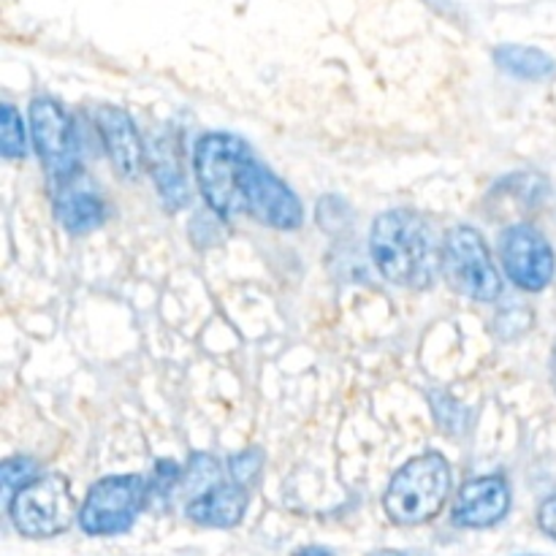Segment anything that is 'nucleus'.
<instances>
[{"mask_svg": "<svg viewBox=\"0 0 556 556\" xmlns=\"http://www.w3.org/2000/svg\"><path fill=\"white\" fill-rule=\"evenodd\" d=\"M150 172L152 179H155L163 204H166L168 210H182L190 201V190L188 182H185L182 166H179V150L168 136H161V139H155V144H152Z\"/></svg>", "mask_w": 556, "mask_h": 556, "instance_id": "obj_14", "label": "nucleus"}, {"mask_svg": "<svg viewBox=\"0 0 556 556\" xmlns=\"http://www.w3.org/2000/svg\"><path fill=\"white\" fill-rule=\"evenodd\" d=\"M443 271L451 286L476 302H494L503 293V277L489 244L476 228L454 226L443 239Z\"/></svg>", "mask_w": 556, "mask_h": 556, "instance_id": "obj_6", "label": "nucleus"}, {"mask_svg": "<svg viewBox=\"0 0 556 556\" xmlns=\"http://www.w3.org/2000/svg\"><path fill=\"white\" fill-rule=\"evenodd\" d=\"M30 134L52 188L79 172L74 125L54 98H36L30 103Z\"/></svg>", "mask_w": 556, "mask_h": 556, "instance_id": "obj_7", "label": "nucleus"}, {"mask_svg": "<svg viewBox=\"0 0 556 556\" xmlns=\"http://www.w3.org/2000/svg\"><path fill=\"white\" fill-rule=\"evenodd\" d=\"M54 199V215L58 223L71 233H90L103 226L109 217L106 201L101 199L96 188L85 179V174L76 172L65 182L52 188Z\"/></svg>", "mask_w": 556, "mask_h": 556, "instance_id": "obj_12", "label": "nucleus"}, {"mask_svg": "<svg viewBox=\"0 0 556 556\" xmlns=\"http://www.w3.org/2000/svg\"><path fill=\"white\" fill-rule=\"evenodd\" d=\"M9 516L16 532L33 541L63 535L76 516L68 478L60 472H41L9 497Z\"/></svg>", "mask_w": 556, "mask_h": 556, "instance_id": "obj_4", "label": "nucleus"}, {"mask_svg": "<svg viewBox=\"0 0 556 556\" xmlns=\"http://www.w3.org/2000/svg\"><path fill=\"white\" fill-rule=\"evenodd\" d=\"M451 494V465L438 451L405 462L386 489L383 508L394 525L418 527L443 510Z\"/></svg>", "mask_w": 556, "mask_h": 556, "instance_id": "obj_2", "label": "nucleus"}, {"mask_svg": "<svg viewBox=\"0 0 556 556\" xmlns=\"http://www.w3.org/2000/svg\"><path fill=\"white\" fill-rule=\"evenodd\" d=\"M538 525H541V530L546 532L548 538L556 541V494L541 505V510H538Z\"/></svg>", "mask_w": 556, "mask_h": 556, "instance_id": "obj_21", "label": "nucleus"}, {"mask_svg": "<svg viewBox=\"0 0 556 556\" xmlns=\"http://www.w3.org/2000/svg\"><path fill=\"white\" fill-rule=\"evenodd\" d=\"M369 253L389 282L421 291L443 269V248L434 239L427 217L410 210H389L375 217Z\"/></svg>", "mask_w": 556, "mask_h": 556, "instance_id": "obj_1", "label": "nucleus"}, {"mask_svg": "<svg viewBox=\"0 0 556 556\" xmlns=\"http://www.w3.org/2000/svg\"><path fill=\"white\" fill-rule=\"evenodd\" d=\"M41 476V467H38L36 459L30 456H14V459H5L0 465V483H3L5 500L14 492H20L25 483H30L33 478Z\"/></svg>", "mask_w": 556, "mask_h": 556, "instance_id": "obj_17", "label": "nucleus"}, {"mask_svg": "<svg viewBox=\"0 0 556 556\" xmlns=\"http://www.w3.org/2000/svg\"><path fill=\"white\" fill-rule=\"evenodd\" d=\"M429 402H432V416L438 418V424L445 429V432L451 434L462 432V427H465V407H462L459 402L451 400V396L443 394V391L429 394Z\"/></svg>", "mask_w": 556, "mask_h": 556, "instance_id": "obj_18", "label": "nucleus"}, {"mask_svg": "<svg viewBox=\"0 0 556 556\" xmlns=\"http://www.w3.org/2000/svg\"><path fill=\"white\" fill-rule=\"evenodd\" d=\"M261 467H264V454L258 448H248L242 454L231 456L228 459V472H231V481L242 483V486H253L261 476Z\"/></svg>", "mask_w": 556, "mask_h": 556, "instance_id": "obj_19", "label": "nucleus"}, {"mask_svg": "<svg viewBox=\"0 0 556 556\" xmlns=\"http://www.w3.org/2000/svg\"><path fill=\"white\" fill-rule=\"evenodd\" d=\"M150 500V483L141 476H106L87 492L79 527L92 538L123 535L136 525Z\"/></svg>", "mask_w": 556, "mask_h": 556, "instance_id": "obj_5", "label": "nucleus"}, {"mask_svg": "<svg viewBox=\"0 0 556 556\" xmlns=\"http://www.w3.org/2000/svg\"><path fill=\"white\" fill-rule=\"evenodd\" d=\"M293 556H337V554L329 552V548H324V546H304V548H296Z\"/></svg>", "mask_w": 556, "mask_h": 556, "instance_id": "obj_22", "label": "nucleus"}, {"mask_svg": "<svg viewBox=\"0 0 556 556\" xmlns=\"http://www.w3.org/2000/svg\"><path fill=\"white\" fill-rule=\"evenodd\" d=\"M250 494L248 486L237 481H217L215 486L204 489L188 503L185 514L193 525L210 527V530H231L248 514Z\"/></svg>", "mask_w": 556, "mask_h": 556, "instance_id": "obj_13", "label": "nucleus"}, {"mask_svg": "<svg viewBox=\"0 0 556 556\" xmlns=\"http://www.w3.org/2000/svg\"><path fill=\"white\" fill-rule=\"evenodd\" d=\"M253 161V150L237 134H206L195 144V182L215 215L231 217L244 212L242 174Z\"/></svg>", "mask_w": 556, "mask_h": 556, "instance_id": "obj_3", "label": "nucleus"}, {"mask_svg": "<svg viewBox=\"0 0 556 556\" xmlns=\"http://www.w3.org/2000/svg\"><path fill=\"white\" fill-rule=\"evenodd\" d=\"M0 155L9 161L25 155V123L11 103H0Z\"/></svg>", "mask_w": 556, "mask_h": 556, "instance_id": "obj_16", "label": "nucleus"}, {"mask_svg": "<svg viewBox=\"0 0 556 556\" xmlns=\"http://www.w3.org/2000/svg\"><path fill=\"white\" fill-rule=\"evenodd\" d=\"M182 467L177 465V462L172 459H161L155 465V476H152V483H150V494L152 497H166V494L174 492V486H177L179 481H182Z\"/></svg>", "mask_w": 556, "mask_h": 556, "instance_id": "obj_20", "label": "nucleus"}, {"mask_svg": "<svg viewBox=\"0 0 556 556\" xmlns=\"http://www.w3.org/2000/svg\"><path fill=\"white\" fill-rule=\"evenodd\" d=\"M510 510V486L503 476H481L467 481L456 494L451 521L462 530H489Z\"/></svg>", "mask_w": 556, "mask_h": 556, "instance_id": "obj_10", "label": "nucleus"}, {"mask_svg": "<svg viewBox=\"0 0 556 556\" xmlns=\"http://www.w3.org/2000/svg\"><path fill=\"white\" fill-rule=\"evenodd\" d=\"M242 201L244 215L277 231H293L304 223V206L291 185L255 157L242 174Z\"/></svg>", "mask_w": 556, "mask_h": 556, "instance_id": "obj_8", "label": "nucleus"}, {"mask_svg": "<svg viewBox=\"0 0 556 556\" xmlns=\"http://www.w3.org/2000/svg\"><path fill=\"white\" fill-rule=\"evenodd\" d=\"M500 261H503L505 277H510L516 288L530 293L543 291L556 271L552 242L530 223H516L505 228L500 237Z\"/></svg>", "mask_w": 556, "mask_h": 556, "instance_id": "obj_9", "label": "nucleus"}, {"mask_svg": "<svg viewBox=\"0 0 556 556\" xmlns=\"http://www.w3.org/2000/svg\"><path fill=\"white\" fill-rule=\"evenodd\" d=\"M494 63L514 79L541 81L556 71L552 54H546L538 47H525V43H503L494 49Z\"/></svg>", "mask_w": 556, "mask_h": 556, "instance_id": "obj_15", "label": "nucleus"}, {"mask_svg": "<svg viewBox=\"0 0 556 556\" xmlns=\"http://www.w3.org/2000/svg\"><path fill=\"white\" fill-rule=\"evenodd\" d=\"M98 134H101L103 150L112 166L117 168L119 177L136 179L141 166H144V141H141L139 130H136L134 117L119 106H101L96 112Z\"/></svg>", "mask_w": 556, "mask_h": 556, "instance_id": "obj_11", "label": "nucleus"}, {"mask_svg": "<svg viewBox=\"0 0 556 556\" xmlns=\"http://www.w3.org/2000/svg\"><path fill=\"white\" fill-rule=\"evenodd\" d=\"M367 556H429V554H421V552H400V548H380V552H372Z\"/></svg>", "mask_w": 556, "mask_h": 556, "instance_id": "obj_23", "label": "nucleus"}]
</instances>
